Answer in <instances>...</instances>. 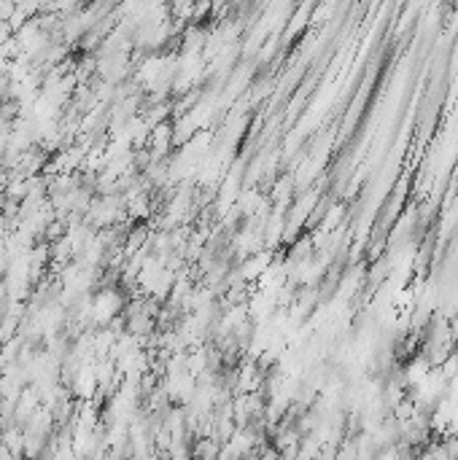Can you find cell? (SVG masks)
<instances>
[{
    "instance_id": "cell-1",
    "label": "cell",
    "mask_w": 458,
    "mask_h": 460,
    "mask_svg": "<svg viewBox=\"0 0 458 460\" xmlns=\"http://www.w3.org/2000/svg\"><path fill=\"white\" fill-rule=\"evenodd\" d=\"M17 11V0H0V22H8Z\"/></svg>"
}]
</instances>
